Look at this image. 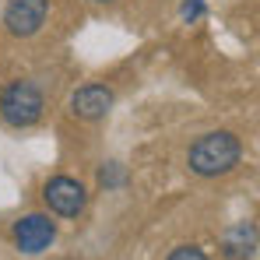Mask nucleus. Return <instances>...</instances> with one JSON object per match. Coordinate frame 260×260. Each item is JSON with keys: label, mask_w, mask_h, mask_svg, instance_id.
<instances>
[{"label": "nucleus", "mask_w": 260, "mask_h": 260, "mask_svg": "<svg viewBox=\"0 0 260 260\" xmlns=\"http://www.w3.org/2000/svg\"><path fill=\"white\" fill-rule=\"evenodd\" d=\"M243 158V144L236 134L229 130H211L204 137H197L186 151V166L193 176H204V179H215V176L232 173Z\"/></svg>", "instance_id": "1"}, {"label": "nucleus", "mask_w": 260, "mask_h": 260, "mask_svg": "<svg viewBox=\"0 0 260 260\" xmlns=\"http://www.w3.org/2000/svg\"><path fill=\"white\" fill-rule=\"evenodd\" d=\"M46 99L36 81H11V85L0 91V120L14 130L36 127L43 120Z\"/></svg>", "instance_id": "2"}, {"label": "nucleus", "mask_w": 260, "mask_h": 260, "mask_svg": "<svg viewBox=\"0 0 260 260\" xmlns=\"http://www.w3.org/2000/svg\"><path fill=\"white\" fill-rule=\"evenodd\" d=\"M43 201L53 215L78 218L88 204V190H85V183L74 179V176H53V179H46V186H43Z\"/></svg>", "instance_id": "3"}, {"label": "nucleus", "mask_w": 260, "mask_h": 260, "mask_svg": "<svg viewBox=\"0 0 260 260\" xmlns=\"http://www.w3.org/2000/svg\"><path fill=\"white\" fill-rule=\"evenodd\" d=\"M11 239H14V246H18V253H25V257H39L46 253L49 246H53V239H56V221L49 215H25L14 221V229H11Z\"/></svg>", "instance_id": "4"}, {"label": "nucleus", "mask_w": 260, "mask_h": 260, "mask_svg": "<svg viewBox=\"0 0 260 260\" xmlns=\"http://www.w3.org/2000/svg\"><path fill=\"white\" fill-rule=\"evenodd\" d=\"M49 18V0H11L4 7V28L14 39H28L36 36Z\"/></svg>", "instance_id": "5"}, {"label": "nucleus", "mask_w": 260, "mask_h": 260, "mask_svg": "<svg viewBox=\"0 0 260 260\" xmlns=\"http://www.w3.org/2000/svg\"><path fill=\"white\" fill-rule=\"evenodd\" d=\"M109 109H113V88H106V85H81L71 95V113H74L78 120L95 123V120H102Z\"/></svg>", "instance_id": "6"}, {"label": "nucleus", "mask_w": 260, "mask_h": 260, "mask_svg": "<svg viewBox=\"0 0 260 260\" xmlns=\"http://www.w3.org/2000/svg\"><path fill=\"white\" fill-rule=\"evenodd\" d=\"M225 260H250L257 250V229L253 221H239L229 236H225Z\"/></svg>", "instance_id": "7"}, {"label": "nucleus", "mask_w": 260, "mask_h": 260, "mask_svg": "<svg viewBox=\"0 0 260 260\" xmlns=\"http://www.w3.org/2000/svg\"><path fill=\"white\" fill-rule=\"evenodd\" d=\"M166 260H211V257H208L201 246H176Z\"/></svg>", "instance_id": "8"}, {"label": "nucleus", "mask_w": 260, "mask_h": 260, "mask_svg": "<svg viewBox=\"0 0 260 260\" xmlns=\"http://www.w3.org/2000/svg\"><path fill=\"white\" fill-rule=\"evenodd\" d=\"M186 21H197V18H204V0H183V11H179Z\"/></svg>", "instance_id": "9"}, {"label": "nucleus", "mask_w": 260, "mask_h": 260, "mask_svg": "<svg viewBox=\"0 0 260 260\" xmlns=\"http://www.w3.org/2000/svg\"><path fill=\"white\" fill-rule=\"evenodd\" d=\"M120 179H123L120 166H106V169H102V186H116Z\"/></svg>", "instance_id": "10"}, {"label": "nucleus", "mask_w": 260, "mask_h": 260, "mask_svg": "<svg viewBox=\"0 0 260 260\" xmlns=\"http://www.w3.org/2000/svg\"><path fill=\"white\" fill-rule=\"evenodd\" d=\"M95 4H113V0H95Z\"/></svg>", "instance_id": "11"}]
</instances>
